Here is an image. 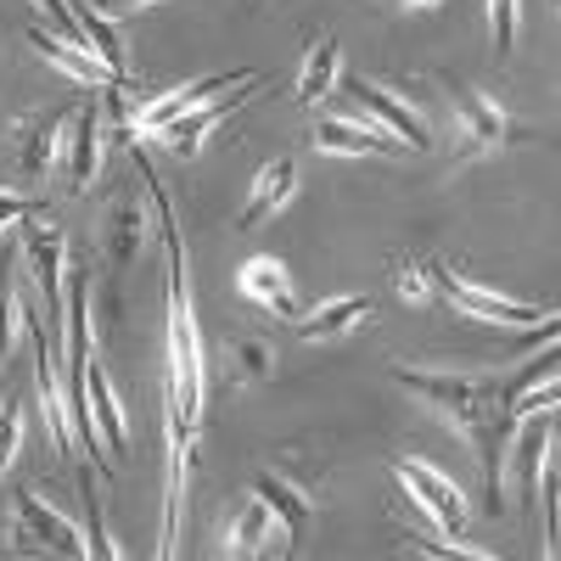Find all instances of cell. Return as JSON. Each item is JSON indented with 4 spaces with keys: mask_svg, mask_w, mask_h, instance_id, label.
Listing matches in <instances>:
<instances>
[{
    "mask_svg": "<svg viewBox=\"0 0 561 561\" xmlns=\"http://www.w3.org/2000/svg\"><path fill=\"white\" fill-rule=\"evenodd\" d=\"M225 556H293V534L275 523V511L253 494L237 517L225 523Z\"/></svg>",
    "mask_w": 561,
    "mask_h": 561,
    "instance_id": "4fadbf2b",
    "label": "cell"
},
{
    "mask_svg": "<svg viewBox=\"0 0 561 561\" xmlns=\"http://www.w3.org/2000/svg\"><path fill=\"white\" fill-rule=\"evenodd\" d=\"M34 7H45V18L57 23V34H62V39L84 45V28H79V12H73V0H34ZM84 51H90V45H84Z\"/></svg>",
    "mask_w": 561,
    "mask_h": 561,
    "instance_id": "f1b7e54d",
    "label": "cell"
},
{
    "mask_svg": "<svg viewBox=\"0 0 561 561\" xmlns=\"http://www.w3.org/2000/svg\"><path fill=\"white\" fill-rule=\"evenodd\" d=\"M73 12H79V28H84L90 57H96V62H107V68L124 79V39H118V28H113L102 12H90V7H73Z\"/></svg>",
    "mask_w": 561,
    "mask_h": 561,
    "instance_id": "cb8c5ba5",
    "label": "cell"
},
{
    "mask_svg": "<svg viewBox=\"0 0 561 561\" xmlns=\"http://www.w3.org/2000/svg\"><path fill=\"white\" fill-rule=\"evenodd\" d=\"M293 192H298V163H293V158L264 163V169L253 174V192H248L242 214H237V230H259L275 208H287V203H293Z\"/></svg>",
    "mask_w": 561,
    "mask_h": 561,
    "instance_id": "e0dca14e",
    "label": "cell"
},
{
    "mask_svg": "<svg viewBox=\"0 0 561 561\" xmlns=\"http://www.w3.org/2000/svg\"><path fill=\"white\" fill-rule=\"evenodd\" d=\"M337 79H343L337 39H314V45H309V57H304V68H298V102H304V107L325 102V96L337 90Z\"/></svg>",
    "mask_w": 561,
    "mask_h": 561,
    "instance_id": "7402d4cb",
    "label": "cell"
},
{
    "mask_svg": "<svg viewBox=\"0 0 561 561\" xmlns=\"http://www.w3.org/2000/svg\"><path fill=\"white\" fill-rule=\"evenodd\" d=\"M12 325H18V275L12 259H0V365L12 359Z\"/></svg>",
    "mask_w": 561,
    "mask_h": 561,
    "instance_id": "d4e9b609",
    "label": "cell"
},
{
    "mask_svg": "<svg viewBox=\"0 0 561 561\" xmlns=\"http://www.w3.org/2000/svg\"><path fill=\"white\" fill-rule=\"evenodd\" d=\"M147 237H152V225H147V208H140V197H118V203L107 208V225H102V253H107V264H113V270L135 264L140 248H147Z\"/></svg>",
    "mask_w": 561,
    "mask_h": 561,
    "instance_id": "d6986e66",
    "label": "cell"
},
{
    "mask_svg": "<svg viewBox=\"0 0 561 561\" xmlns=\"http://www.w3.org/2000/svg\"><path fill=\"white\" fill-rule=\"evenodd\" d=\"M140 7H158V0H90V12H102L107 23H118V18H129Z\"/></svg>",
    "mask_w": 561,
    "mask_h": 561,
    "instance_id": "4dcf8cb0",
    "label": "cell"
},
{
    "mask_svg": "<svg viewBox=\"0 0 561 561\" xmlns=\"http://www.w3.org/2000/svg\"><path fill=\"white\" fill-rule=\"evenodd\" d=\"M337 84H343V79H337ZM343 90L354 96V107H359L365 118H377L388 135H399L410 152H427V147H433V129H427V118H421V107H410L404 96H393V90H388L382 79H365V73H354Z\"/></svg>",
    "mask_w": 561,
    "mask_h": 561,
    "instance_id": "52a82bcc",
    "label": "cell"
},
{
    "mask_svg": "<svg viewBox=\"0 0 561 561\" xmlns=\"http://www.w3.org/2000/svg\"><path fill=\"white\" fill-rule=\"evenodd\" d=\"M314 152H325V158H399L404 140L388 135L377 118L354 113V118H320L314 124Z\"/></svg>",
    "mask_w": 561,
    "mask_h": 561,
    "instance_id": "30bf717a",
    "label": "cell"
},
{
    "mask_svg": "<svg viewBox=\"0 0 561 561\" xmlns=\"http://www.w3.org/2000/svg\"><path fill=\"white\" fill-rule=\"evenodd\" d=\"M393 293L410 304H427L433 298V270L415 264V259H393Z\"/></svg>",
    "mask_w": 561,
    "mask_h": 561,
    "instance_id": "484cf974",
    "label": "cell"
},
{
    "mask_svg": "<svg viewBox=\"0 0 561 561\" xmlns=\"http://www.w3.org/2000/svg\"><path fill=\"white\" fill-rule=\"evenodd\" d=\"M12 550L23 556H68V561H84L90 556V539L62 517V511H51L39 494H18L12 500Z\"/></svg>",
    "mask_w": 561,
    "mask_h": 561,
    "instance_id": "277c9868",
    "label": "cell"
},
{
    "mask_svg": "<svg viewBox=\"0 0 561 561\" xmlns=\"http://www.w3.org/2000/svg\"><path fill=\"white\" fill-rule=\"evenodd\" d=\"M219 359H230V377H237L242 388H259L275 377V348L270 337H225Z\"/></svg>",
    "mask_w": 561,
    "mask_h": 561,
    "instance_id": "603a6c76",
    "label": "cell"
},
{
    "mask_svg": "<svg viewBox=\"0 0 561 561\" xmlns=\"http://www.w3.org/2000/svg\"><path fill=\"white\" fill-rule=\"evenodd\" d=\"M135 152V140H129ZM135 169L147 180V197L158 208L163 242H169V377H163V410H169V494H163V545L158 556L180 550V511L185 489H192V460H197V421H203V393H208V359H203V332L192 314V280H185V248H180V225L169 214L163 185L152 180L147 158L135 152Z\"/></svg>",
    "mask_w": 561,
    "mask_h": 561,
    "instance_id": "6da1fadb",
    "label": "cell"
},
{
    "mask_svg": "<svg viewBox=\"0 0 561 561\" xmlns=\"http://www.w3.org/2000/svg\"><path fill=\"white\" fill-rule=\"evenodd\" d=\"M79 107H45V113H28L18 118L12 129V163H18V180H39L62 158V140H68V124H73Z\"/></svg>",
    "mask_w": 561,
    "mask_h": 561,
    "instance_id": "ba28073f",
    "label": "cell"
},
{
    "mask_svg": "<svg viewBox=\"0 0 561 561\" xmlns=\"http://www.w3.org/2000/svg\"><path fill=\"white\" fill-rule=\"evenodd\" d=\"M253 84H259V79H248V84H230V90H219V96L197 102L192 113H180V118H174L169 129H158L152 140H163V147H169L174 158H197V152H203V140H208V135H214V129H219L230 113H237L248 96H253Z\"/></svg>",
    "mask_w": 561,
    "mask_h": 561,
    "instance_id": "9c48e42d",
    "label": "cell"
},
{
    "mask_svg": "<svg viewBox=\"0 0 561 561\" xmlns=\"http://www.w3.org/2000/svg\"><path fill=\"white\" fill-rule=\"evenodd\" d=\"M393 382L415 404H427L438 421H449L455 433H466V444L483 460V505H489V517H500L505 511V438H511L500 382L472 377V370H415V365H399Z\"/></svg>",
    "mask_w": 561,
    "mask_h": 561,
    "instance_id": "7a4b0ae2",
    "label": "cell"
},
{
    "mask_svg": "<svg viewBox=\"0 0 561 561\" xmlns=\"http://www.w3.org/2000/svg\"><path fill=\"white\" fill-rule=\"evenodd\" d=\"M370 320V298H325L320 309L298 314V337L304 343H343L348 332H359V325Z\"/></svg>",
    "mask_w": 561,
    "mask_h": 561,
    "instance_id": "ffe728a7",
    "label": "cell"
},
{
    "mask_svg": "<svg viewBox=\"0 0 561 561\" xmlns=\"http://www.w3.org/2000/svg\"><path fill=\"white\" fill-rule=\"evenodd\" d=\"M489 28H494V51L511 57V45H517V0H489Z\"/></svg>",
    "mask_w": 561,
    "mask_h": 561,
    "instance_id": "83f0119b",
    "label": "cell"
},
{
    "mask_svg": "<svg viewBox=\"0 0 561 561\" xmlns=\"http://www.w3.org/2000/svg\"><path fill=\"white\" fill-rule=\"evenodd\" d=\"M45 203L39 197H18V192H0V230H12V225H23L28 214H39Z\"/></svg>",
    "mask_w": 561,
    "mask_h": 561,
    "instance_id": "f546056e",
    "label": "cell"
},
{
    "mask_svg": "<svg viewBox=\"0 0 561 561\" xmlns=\"http://www.w3.org/2000/svg\"><path fill=\"white\" fill-rule=\"evenodd\" d=\"M427 270H433V298H444L455 314H472V320H489V325H539V320L556 314V309H539V304H517L505 293H489L449 264H427Z\"/></svg>",
    "mask_w": 561,
    "mask_h": 561,
    "instance_id": "3957f363",
    "label": "cell"
},
{
    "mask_svg": "<svg viewBox=\"0 0 561 561\" xmlns=\"http://www.w3.org/2000/svg\"><path fill=\"white\" fill-rule=\"evenodd\" d=\"M248 79H259V73H253V68H237V73H214V79H197V84H180V90H169V96L135 107L129 129H135V135H158V129H169L180 113H192L197 102L219 96V90H230V84H248Z\"/></svg>",
    "mask_w": 561,
    "mask_h": 561,
    "instance_id": "5bb4252c",
    "label": "cell"
},
{
    "mask_svg": "<svg viewBox=\"0 0 561 561\" xmlns=\"http://www.w3.org/2000/svg\"><path fill=\"white\" fill-rule=\"evenodd\" d=\"M102 140H107V118H102V102L90 96V102L73 113L68 140H62V180H68L73 197H84L90 180H96V169H102Z\"/></svg>",
    "mask_w": 561,
    "mask_h": 561,
    "instance_id": "8fae6325",
    "label": "cell"
},
{
    "mask_svg": "<svg viewBox=\"0 0 561 561\" xmlns=\"http://www.w3.org/2000/svg\"><path fill=\"white\" fill-rule=\"evenodd\" d=\"M449 107H455V124L466 135V152H500L517 140V124L505 118V107L494 96H478L466 84H449Z\"/></svg>",
    "mask_w": 561,
    "mask_h": 561,
    "instance_id": "7c38bea8",
    "label": "cell"
},
{
    "mask_svg": "<svg viewBox=\"0 0 561 561\" xmlns=\"http://www.w3.org/2000/svg\"><path fill=\"white\" fill-rule=\"evenodd\" d=\"M18 444H23V399H0V472L12 466Z\"/></svg>",
    "mask_w": 561,
    "mask_h": 561,
    "instance_id": "4316f807",
    "label": "cell"
},
{
    "mask_svg": "<svg viewBox=\"0 0 561 561\" xmlns=\"http://www.w3.org/2000/svg\"><path fill=\"white\" fill-rule=\"evenodd\" d=\"M84 399H90V421H96L107 455H124L129 449V421H124V404H118V393H113V382H107V370H102L96 354L84 359Z\"/></svg>",
    "mask_w": 561,
    "mask_h": 561,
    "instance_id": "ac0fdd59",
    "label": "cell"
},
{
    "mask_svg": "<svg viewBox=\"0 0 561 561\" xmlns=\"http://www.w3.org/2000/svg\"><path fill=\"white\" fill-rule=\"evenodd\" d=\"M404 7H438V0H404Z\"/></svg>",
    "mask_w": 561,
    "mask_h": 561,
    "instance_id": "1f68e13d",
    "label": "cell"
},
{
    "mask_svg": "<svg viewBox=\"0 0 561 561\" xmlns=\"http://www.w3.org/2000/svg\"><path fill=\"white\" fill-rule=\"evenodd\" d=\"M393 483L404 489V500H415L421 511H427L444 539L466 534V494H460L455 478L438 472V466H427V460H393Z\"/></svg>",
    "mask_w": 561,
    "mask_h": 561,
    "instance_id": "8992f818",
    "label": "cell"
},
{
    "mask_svg": "<svg viewBox=\"0 0 561 561\" xmlns=\"http://www.w3.org/2000/svg\"><path fill=\"white\" fill-rule=\"evenodd\" d=\"M23 264H28V280L45 298V325L57 332V320H62V275H68V237H62V225H51L45 208L23 219Z\"/></svg>",
    "mask_w": 561,
    "mask_h": 561,
    "instance_id": "5b68a950",
    "label": "cell"
},
{
    "mask_svg": "<svg viewBox=\"0 0 561 561\" xmlns=\"http://www.w3.org/2000/svg\"><path fill=\"white\" fill-rule=\"evenodd\" d=\"M242 298L259 304V309H270V314H280V320H298V314H304L287 264H280V259H264V253L242 264Z\"/></svg>",
    "mask_w": 561,
    "mask_h": 561,
    "instance_id": "2e32d148",
    "label": "cell"
},
{
    "mask_svg": "<svg viewBox=\"0 0 561 561\" xmlns=\"http://www.w3.org/2000/svg\"><path fill=\"white\" fill-rule=\"evenodd\" d=\"M253 494H259V500L275 511V523L287 528L293 539H298V534L314 523V500H309V494H304L293 478H280V472H259V478H253Z\"/></svg>",
    "mask_w": 561,
    "mask_h": 561,
    "instance_id": "44dd1931",
    "label": "cell"
},
{
    "mask_svg": "<svg viewBox=\"0 0 561 561\" xmlns=\"http://www.w3.org/2000/svg\"><path fill=\"white\" fill-rule=\"evenodd\" d=\"M28 45H34V51L51 62V68H62L68 79H79V84H90V90H124V79H118L107 62H96L84 45L62 39L57 28H28Z\"/></svg>",
    "mask_w": 561,
    "mask_h": 561,
    "instance_id": "9a60e30c",
    "label": "cell"
}]
</instances>
